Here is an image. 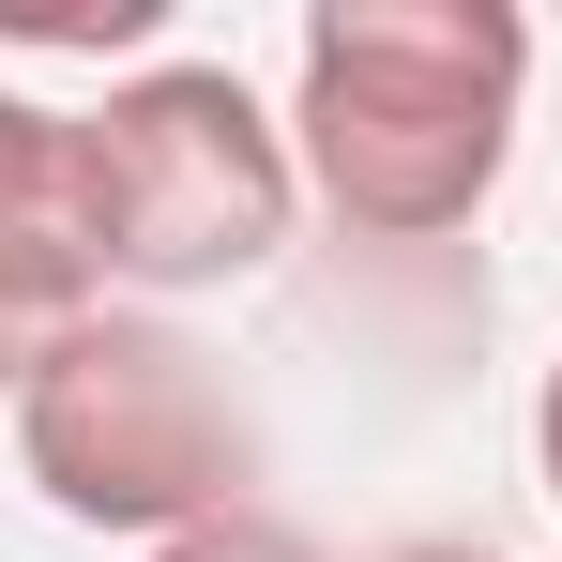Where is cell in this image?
<instances>
[{"label":"cell","instance_id":"6da1fadb","mask_svg":"<svg viewBox=\"0 0 562 562\" xmlns=\"http://www.w3.org/2000/svg\"><path fill=\"white\" fill-rule=\"evenodd\" d=\"M532 15L517 0H319L289 46V168L366 244H441L517 168Z\"/></svg>","mask_w":562,"mask_h":562},{"label":"cell","instance_id":"7a4b0ae2","mask_svg":"<svg viewBox=\"0 0 562 562\" xmlns=\"http://www.w3.org/2000/svg\"><path fill=\"white\" fill-rule=\"evenodd\" d=\"M15 471L77 532L183 548L213 517H244L259 426H244V395L213 380V350L168 304H92L77 335H46V366L15 380Z\"/></svg>","mask_w":562,"mask_h":562},{"label":"cell","instance_id":"3957f363","mask_svg":"<svg viewBox=\"0 0 562 562\" xmlns=\"http://www.w3.org/2000/svg\"><path fill=\"white\" fill-rule=\"evenodd\" d=\"M106 183V274L122 304H183V289H244L289 259L304 228V168H289V106H259L228 61H137L77 106Z\"/></svg>","mask_w":562,"mask_h":562},{"label":"cell","instance_id":"277c9868","mask_svg":"<svg viewBox=\"0 0 562 562\" xmlns=\"http://www.w3.org/2000/svg\"><path fill=\"white\" fill-rule=\"evenodd\" d=\"M153 562H319V532H289L274 502H244V517H213V532H183V548H153Z\"/></svg>","mask_w":562,"mask_h":562},{"label":"cell","instance_id":"5b68a950","mask_svg":"<svg viewBox=\"0 0 562 562\" xmlns=\"http://www.w3.org/2000/svg\"><path fill=\"white\" fill-rule=\"evenodd\" d=\"M532 471H548V502H562V366L532 380Z\"/></svg>","mask_w":562,"mask_h":562},{"label":"cell","instance_id":"8992f818","mask_svg":"<svg viewBox=\"0 0 562 562\" xmlns=\"http://www.w3.org/2000/svg\"><path fill=\"white\" fill-rule=\"evenodd\" d=\"M395 562H502V548H395Z\"/></svg>","mask_w":562,"mask_h":562},{"label":"cell","instance_id":"52a82bcc","mask_svg":"<svg viewBox=\"0 0 562 562\" xmlns=\"http://www.w3.org/2000/svg\"><path fill=\"white\" fill-rule=\"evenodd\" d=\"M15 106H31V92H0V137H15Z\"/></svg>","mask_w":562,"mask_h":562}]
</instances>
